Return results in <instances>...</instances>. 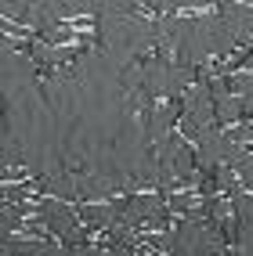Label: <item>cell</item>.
Here are the masks:
<instances>
[{"label": "cell", "mask_w": 253, "mask_h": 256, "mask_svg": "<svg viewBox=\"0 0 253 256\" xmlns=\"http://www.w3.org/2000/svg\"><path fill=\"white\" fill-rule=\"evenodd\" d=\"M11 256H22V252H11ZM26 256H37V252H26Z\"/></svg>", "instance_id": "6da1fadb"}]
</instances>
